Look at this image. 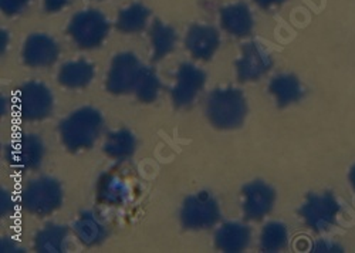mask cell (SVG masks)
Listing matches in <instances>:
<instances>
[{"instance_id":"obj_26","label":"cell","mask_w":355,"mask_h":253,"mask_svg":"<svg viewBox=\"0 0 355 253\" xmlns=\"http://www.w3.org/2000/svg\"><path fill=\"white\" fill-rule=\"evenodd\" d=\"M159 89H161V82L158 76L151 69L146 67L134 93L139 101L148 104V103H154L157 100L159 94Z\"/></svg>"},{"instance_id":"obj_4","label":"cell","mask_w":355,"mask_h":253,"mask_svg":"<svg viewBox=\"0 0 355 253\" xmlns=\"http://www.w3.org/2000/svg\"><path fill=\"white\" fill-rule=\"evenodd\" d=\"M180 218L185 229H208L220 219V209L211 192L200 191L187 196Z\"/></svg>"},{"instance_id":"obj_28","label":"cell","mask_w":355,"mask_h":253,"mask_svg":"<svg viewBox=\"0 0 355 253\" xmlns=\"http://www.w3.org/2000/svg\"><path fill=\"white\" fill-rule=\"evenodd\" d=\"M13 209H15L13 195L9 191L0 192V213H2V216L9 215Z\"/></svg>"},{"instance_id":"obj_31","label":"cell","mask_w":355,"mask_h":253,"mask_svg":"<svg viewBox=\"0 0 355 253\" xmlns=\"http://www.w3.org/2000/svg\"><path fill=\"white\" fill-rule=\"evenodd\" d=\"M0 252H17V245L9 238H3L0 242Z\"/></svg>"},{"instance_id":"obj_29","label":"cell","mask_w":355,"mask_h":253,"mask_svg":"<svg viewBox=\"0 0 355 253\" xmlns=\"http://www.w3.org/2000/svg\"><path fill=\"white\" fill-rule=\"evenodd\" d=\"M69 3V0H44V9L47 12H57L63 9Z\"/></svg>"},{"instance_id":"obj_13","label":"cell","mask_w":355,"mask_h":253,"mask_svg":"<svg viewBox=\"0 0 355 253\" xmlns=\"http://www.w3.org/2000/svg\"><path fill=\"white\" fill-rule=\"evenodd\" d=\"M58 55V47L54 40L46 35H32L24 43L23 59L31 67H47L51 66Z\"/></svg>"},{"instance_id":"obj_27","label":"cell","mask_w":355,"mask_h":253,"mask_svg":"<svg viewBox=\"0 0 355 253\" xmlns=\"http://www.w3.org/2000/svg\"><path fill=\"white\" fill-rule=\"evenodd\" d=\"M31 0H2V10L8 15H15L21 12Z\"/></svg>"},{"instance_id":"obj_2","label":"cell","mask_w":355,"mask_h":253,"mask_svg":"<svg viewBox=\"0 0 355 253\" xmlns=\"http://www.w3.org/2000/svg\"><path fill=\"white\" fill-rule=\"evenodd\" d=\"M246 98L238 89L214 90L206 100V116L220 130L241 127L246 119Z\"/></svg>"},{"instance_id":"obj_25","label":"cell","mask_w":355,"mask_h":253,"mask_svg":"<svg viewBox=\"0 0 355 253\" xmlns=\"http://www.w3.org/2000/svg\"><path fill=\"white\" fill-rule=\"evenodd\" d=\"M288 232L286 225L270 222L264 227L260 235V247L263 252H279L287 245Z\"/></svg>"},{"instance_id":"obj_21","label":"cell","mask_w":355,"mask_h":253,"mask_svg":"<svg viewBox=\"0 0 355 253\" xmlns=\"http://www.w3.org/2000/svg\"><path fill=\"white\" fill-rule=\"evenodd\" d=\"M269 90L275 96L280 107H286L295 101H299L304 93L299 78L291 74H280L275 77L270 81Z\"/></svg>"},{"instance_id":"obj_12","label":"cell","mask_w":355,"mask_h":253,"mask_svg":"<svg viewBox=\"0 0 355 253\" xmlns=\"http://www.w3.org/2000/svg\"><path fill=\"white\" fill-rule=\"evenodd\" d=\"M272 66L273 60L270 53L259 43L246 44L238 64H236L241 81H256L268 73Z\"/></svg>"},{"instance_id":"obj_15","label":"cell","mask_w":355,"mask_h":253,"mask_svg":"<svg viewBox=\"0 0 355 253\" xmlns=\"http://www.w3.org/2000/svg\"><path fill=\"white\" fill-rule=\"evenodd\" d=\"M98 200L108 207H120L127 202L130 196L128 182L115 173L103 174L97 185Z\"/></svg>"},{"instance_id":"obj_20","label":"cell","mask_w":355,"mask_h":253,"mask_svg":"<svg viewBox=\"0 0 355 253\" xmlns=\"http://www.w3.org/2000/svg\"><path fill=\"white\" fill-rule=\"evenodd\" d=\"M222 24L234 36H248L253 29V17L246 5L238 3L222 10Z\"/></svg>"},{"instance_id":"obj_6","label":"cell","mask_w":355,"mask_h":253,"mask_svg":"<svg viewBox=\"0 0 355 253\" xmlns=\"http://www.w3.org/2000/svg\"><path fill=\"white\" fill-rule=\"evenodd\" d=\"M17 111L27 121H39L51 116L54 100L51 90L39 81H28L20 87L16 98Z\"/></svg>"},{"instance_id":"obj_17","label":"cell","mask_w":355,"mask_h":253,"mask_svg":"<svg viewBox=\"0 0 355 253\" xmlns=\"http://www.w3.org/2000/svg\"><path fill=\"white\" fill-rule=\"evenodd\" d=\"M96 76V67L85 60L66 63L58 71L57 80L67 89H83L92 82Z\"/></svg>"},{"instance_id":"obj_3","label":"cell","mask_w":355,"mask_h":253,"mask_svg":"<svg viewBox=\"0 0 355 253\" xmlns=\"http://www.w3.org/2000/svg\"><path fill=\"white\" fill-rule=\"evenodd\" d=\"M62 184L51 177L28 181L19 195V204L32 215L47 216L62 207Z\"/></svg>"},{"instance_id":"obj_5","label":"cell","mask_w":355,"mask_h":253,"mask_svg":"<svg viewBox=\"0 0 355 253\" xmlns=\"http://www.w3.org/2000/svg\"><path fill=\"white\" fill-rule=\"evenodd\" d=\"M145 69L131 53L115 55L105 81L107 90L116 96L134 93Z\"/></svg>"},{"instance_id":"obj_33","label":"cell","mask_w":355,"mask_h":253,"mask_svg":"<svg viewBox=\"0 0 355 253\" xmlns=\"http://www.w3.org/2000/svg\"><path fill=\"white\" fill-rule=\"evenodd\" d=\"M351 182H352V185L355 188V166L352 168V171H351Z\"/></svg>"},{"instance_id":"obj_32","label":"cell","mask_w":355,"mask_h":253,"mask_svg":"<svg viewBox=\"0 0 355 253\" xmlns=\"http://www.w3.org/2000/svg\"><path fill=\"white\" fill-rule=\"evenodd\" d=\"M283 2H284V0H256V3L260 5L261 8H269V6H273V5H280Z\"/></svg>"},{"instance_id":"obj_8","label":"cell","mask_w":355,"mask_h":253,"mask_svg":"<svg viewBox=\"0 0 355 253\" xmlns=\"http://www.w3.org/2000/svg\"><path fill=\"white\" fill-rule=\"evenodd\" d=\"M5 157L8 162L19 171L36 170L44 157V144L42 138L35 134H24L6 147Z\"/></svg>"},{"instance_id":"obj_11","label":"cell","mask_w":355,"mask_h":253,"mask_svg":"<svg viewBox=\"0 0 355 253\" xmlns=\"http://www.w3.org/2000/svg\"><path fill=\"white\" fill-rule=\"evenodd\" d=\"M243 212L246 219L259 220L268 215L276 201L275 189L263 181H253L243 186Z\"/></svg>"},{"instance_id":"obj_16","label":"cell","mask_w":355,"mask_h":253,"mask_svg":"<svg viewBox=\"0 0 355 253\" xmlns=\"http://www.w3.org/2000/svg\"><path fill=\"white\" fill-rule=\"evenodd\" d=\"M215 242L223 252H242L250 242V231L242 223H225L216 232Z\"/></svg>"},{"instance_id":"obj_1","label":"cell","mask_w":355,"mask_h":253,"mask_svg":"<svg viewBox=\"0 0 355 253\" xmlns=\"http://www.w3.org/2000/svg\"><path fill=\"white\" fill-rule=\"evenodd\" d=\"M104 125L101 112L93 107H81L69 114L58 127L64 147L71 151L92 148L98 139Z\"/></svg>"},{"instance_id":"obj_18","label":"cell","mask_w":355,"mask_h":253,"mask_svg":"<svg viewBox=\"0 0 355 253\" xmlns=\"http://www.w3.org/2000/svg\"><path fill=\"white\" fill-rule=\"evenodd\" d=\"M70 232L63 225L50 223L37 232L35 247L40 253H63L69 247Z\"/></svg>"},{"instance_id":"obj_7","label":"cell","mask_w":355,"mask_h":253,"mask_svg":"<svg viewBox=\"0 0 355 253\" xmlns=\"http://www.w3.org/2000/svg\"><path fill=\"white\" fill-rule=\"evenodd\" d=\"M69 33L81 49H93L103 43L108 33V21L97 10L78 12L70 21Z\"/></svg>"},{"instance_id":"obj_10","label":"cell","mask_w":355,"mask_h":253,"mask_svg":"<svg viewBox=\"0 0 355 253\" xmlns=\"http://www.w3.org/2000/svg\"><path fill=\"white\" fill-rule=\"evenodd\" d=\"M206 74L193 64L185 63L176 73L175 86L171 90V98L175 107H189L205 86Z\"/></svg>"},{"instance_id":"obj_23","label":"cell","mask_w":355,"mask_h":253,"mask_svg":"<svg viewBox=\"0 0 355 253\" xmlns=\"http://www.w3.org/2000/svg\"><path fill=\"white\" fill-rule=\"evenodd\" d=\"M148 17H150V10L145 6L138 3L131 5L130 8L121 10L116 20V26L124 33H135L144 29Z\"/></svg>"},{"instance_id":"obj_22","label":"cell","mask_w":355,"mask_h":253,"mask_svg":"<svg viewBox=\"0 0 355 253\" xmlns=\"http://www.w3.org/2000/svg\"><path fill=\"white\" fill-rule=\"evenodd\" d=\"M137 148V138L128 130H118L107 135L104 143V152L112 159H127Z\"/></svg>"},{"instance_id":"obj_24","label":"cell","mask_w":355,"mask_h":253,"mask_svg":"<svg viewBox=\"0 0 355 253\" xmlns=\"http://www.w3.org/2000/svg\"><path fill=\"white\" fill-rule=\"evenodd\" d=\"M151 42L154 49V59L159 60L175 49L176 33L172 27L166 26L165 23L157 21L151 30Z\"/></svg>"},{"instance_id":"obj_9","label":"cell","mask_w":355,"mask_h":253,"mask_svg":"<svg viewBox=\"0 0 355 253\" xmlns=\"http://www.w3.org/2000/svg\"><path fill=\"white\" fill-rule=\"evenodd\" d=\"M340 211L337 200L330 192L310 193L300 208V215L314 231H327Z\"/></svg>"},{"instance_id":"obj_30","label":"cell","mask_w":355,"mask_h":253,"mask_svg":"<svg viewBox=\"0 0 355 253\" xmlns=\"http://www.w3.org/2000/svg\"><path fill=\"white\" fill-rule=\"evenodd\" d=\"M313 252H322V253H325V252H341V247L334 245V243H329V242L322 241V242H318L314 246Z\"/></svg>"},{"instance_id":"obj_19","label":"cell","mask_w":355,"mask_h":253,"mask_svg":"<svg viewBox=\"0 0 355 253\" xmlns=\"http://www.w3.org/2000/svg\"><path fill=\"white\" fill-rule=\"evenodd\" d=\"M73 231L85 246H96L107 236V229L93 212H83L74 222Z\"/></svg>"},{"instance_id":"obj_14","label":"cell","mask_w":355,"mask_h":253,"mask_svg":"<svg viewBox=\"0 0 355 253\" xmlns=\"http://www.w3.org/2000/svg\"><path fill=\"white\" fill-rule=\"evenodd\" d=\"M220 37L218 32L211 26L196 24L188 32L187 47L196 59L208 60L211 59L216 49L219 47Z\"/></svg>"}]
</instances>
